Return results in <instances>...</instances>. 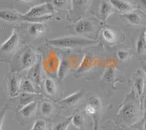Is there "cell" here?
<instances>
[{
  "label": "cell",
  "mask_w": 146,
  "mask_h": 130,
  "mask_svg": "<svg viewBox=\"0 0 146 130\" xmlns=\"http://www.w3.org/2000/svg\"><path fill=\"white\" fill-rule=\"evenodd\" d=\"M54 10L55 7L53 4L43 3L36 5L27 11L25 14H23V21L26 19L43 18L48 15H52Z\"/></svg>",
  "instance_id": "277c9868"
},
{
  "label": "cell",
  "mask_w": 146,
  "mask_h": 130,
  "mask_svg": "<svg viewBox=\"0 0 146 130\" xmlns=\"http://www.w3.org/2000/svg\"><path fill=\"white\" fill-rule=\"evenodd\" d=\"M123 16L124 17L126 20L130 24L134 26H139L141 23V17L139 15V13L135 11L130 12L128 13L123 14Z\"/></svg>",
  "instance_id": "d6986e66"
},
{
  "label": "cell",
  "mask_w": 146,
  "mask_h": 130,
  "mask_svg": "<svg viewBox=\"0 0 146 130\" xmlns=\"http://www.w3.org/2000/svg\"><path fill=\"white\" fill-rule=\"evenodd\" d=\"M143 116L140 99L136 92L131 90L123 100L118 113L114 116L115 123L129 127L136 123Z\"/></svg>",
  "instance_id": "6da1fadb"
},
{
  "label": "cell",
  "mask_w": 146,
  "mask_h": 130,
  "mask_svg": "<svg viewBox=\"0 0 146 130\" xmlns=\"http://www.w3.org/2000/svg\"><path fill=\"white\" fill-rule=\"evenodd\" d=\"M49 45L60 49H77L91 47L97 44V40L75 36H65L47 41Z\"/></svg>",
  "instance_id": "7a4b0ae2"
},
{
  "label": "cell",
  "mask_w": 146,
  "mask_h": 130,
  "mask_svg": "<svg viewBox=\"0 0 146 130\" xmlns=\"http://www.w3.org/2000/svg\"><path fill=\"white\" fill-rule=\"evenodd\" d=\"M143 118H144V119H143L142 129H143V130H146V117H143Z\"/></svg>",
  "instance_id": "e575fe53"
},
{
  "label": "cell",
  "mask_w": 146,
  "mask_h": 130,
  "mask_svg": "<svg viewBox=\"0 0 146 130\" xmlns=\"http://www.w3.org/2000/svg\"><path fill=\"white\" fill-rule=\"evenodd\" d=\"M21 92L29 94H36V88L32 80L26 79L21 83Z\"/></svg>",
  "instance_id": "7402d4cb"
},
{
  "label": "cell",
  "mask_w": 146,
  "mask_h": 130,
  "mask_svg": "<svg viewBox=\"0 0 146 130\" xmlns=\"http://www.w3.org/2000/svg\"><path fill=\"white\" fill-rule=\"evenodd\" d=\"M140 99V103H141V107L142 110L144 113L146 110V89L145 88L144 92H143V94L141 95V97H139Z\"/></svg>",
  "instance_id": "836d02e7"
},
{
  "label": "cell",
  "mask_w": 146,
  "mask_h": 130,
  "mask_svg": "<svg viewBox=\"0 0 146 130\" xmlns=\"http://www.w3.org/2000/svg\"><path fill=\"white\" fill-rule=\"evenodd\" d=\"M136 50L138 54H143L146 51V41L145 38V30L140 34L136 44Z\"/></svg>",
  "instance_id": "44dd1931"
},
{
  "label": "cell",
  "mask_w": 146,
  "mask_h": 130,
  "mask_svg": "<svg viewBox=\"0 0 146 130\" xmlns=\"http://www.w3.org/2000/svg\"><path fill=\"white\" fill-rule=\"evenodd\" d=\"M70 58H63L62 62H60L59 66L58 68V77L60 80H62L66 75V72H68V70L70 69Z\"/></svg>",
  "instance_id": "ac0fdd59"
},
{
  "label": "cell",
  "mask_w": 146,
  "mask_h": 130,
  "mask_svg": "<svg viewBox=\"0 0 146 130\" xmlns=\"http://www.w3.org/2000/svg\"><path fill=\"white\" fill-rule=\"evenodd\" d=\"M117 56L120 61L123 62V61L127 60L129 57V53L126 50H119L117 52Z\"/></svg>",
  "instance_id": "1f68e13d"
},
{
  "label": "cell",
  "mask_w": 146,
  "mask_h": 130,
  "mask_svg": "<svg viewBox=\"0 0 146 130\" xmlns=\"http://www.w3.org/2000/svg\"><path fill=\"white\" fill-rule=\"evenodd\" d=\"M0 18L5 22H17L23 21V14L9 10H2L0 12Z\"/></svg>",
  "instance_id": "9c48e42d"
},
{
  "label": "cell",
  "mask_w": 146,
  "mask_h": 130,
  "mask_svg": "<svg viewBox=\"0 0 146 130\" xmlns=\"http://www.w3.org/2000/svg\"><path fill=\"white\" fill-rule=\"evenodd\" d=\"M37 106H38V102L36 101H34L18 110V114L23 119H31L36 113Z\"/></svg>",
  "instance_id": "8fae6325"
},
{
  "label": "cell",
  "mask_w": 146,
  "mask_h": 130,
  "mask_svg": "<svg viewBox=\"0 0 146 130\" xmlns=\"http://www.w3.org/2000/svg\"><path fill=\"white\" fill-rule=\"evenodd\" d=\"M44 86H45V92L48 95L54 96L56 94V84L53 79L50 78H48L45 79Z\"/></svg>",
  "instance_id": "ffe728a7"
},
{
  "label": "cell",
  "mask_w": 146,
  "mask_h": 130,
  "mask_svg": "<svg viewBox=\"0 0 146 130\" xmlns=\"http://www.w3.org/2000/svg\"><path fill=\"white\" fill-rule=\"evenodd\" d=\"M135 88L137 94L139 97H141L145 88V81L143 77H137L135 80Z\"/></svg>",
  "instance_id": "603a6c76"
},
{
  "label": "cell",
  "mask_w": 146,
  "mask_h": 130,
  "mask_svg": "<svg viewBox=\"0 0 146 130\" xmlns=\"http://www.w3.org/2000/svg\"><path fill=\"white\" fill-rule=\"evenodd\" d=\"M144 61H145V62H146V56H145V58H144Z\"/></svg>",
  "instance_id": "b9f144b4"
},
{
  "label": "cell",
  "mask_w": 146,
  "mask_h": 130,
  "mask_svg": "<svg viewBox=\"0 0 146 130\" xmlns=\"http://www.w3.org/2000/svg\"><path fill=\"white\" fill-rule=\"evenodd\" d=\"M32 77L33 80L36 84H40V81H41V69H40L39 64L36 65L34 69L33 72H32Z\"/></svg>",
  "instance_id": "f546056e"
},
{
  "label": "cell",
  "mask_w": 146,
  "mask_h": 130,
  "mask_svg": "<svg viewBox=\"0 0 146 130\" xmlns=\"http://www.w3.org/2000/svg\"><path fill=\"white\" fill-rule=\"evenodd\" d=\"M108 1L113 5V7L115 10L124 14L134 11L135 9L134 6L126 0H108Z\"/></svg>",
  "instance_id": "30bf717a"
},
{
  "label": "cell",
  "mask_w": 146,
  "mask_h": 130,
  "mask_svg": "<svg viewBox=\"0 0 146 130\" xmlns=\"http://www.w3.org/2000/svg\"><path fill=\"white\" fill-rule=\"evenodd\" d=\"M83 97H84V92L83 91H78V92H75V93L64 97V99L60 100L58 102L60 104H63L66 106H69V107H72L76 105L78 102H80V100L83 99Z\"/></svg>",
  "instance_id": "7c38bea8"
},
{
  "label": "cell",
  "mask_w": 146,
  "mask_h": 130,
  "mask_svg": "<svg viewBox=\"0 0 146 130\" xmlns=\"http://www.w3.org/2000/svg\"><path fill=\"white\" fill-rule=\"evenodd\" d=\"M114 7L108 1H104L100 5V16L103 21H105L109 16L114 12Z\"/></svg>",
  "instance_id": "4fadbf2b"
},
{
  "label": "cell",
  "mask_w": 146,
  "mask_h": 130,
  "mask_svg": "<svg viewBox=\"0 0 146 130\" xmlns=\"http://www.w3.org/2000/svg\"><path fill=\"white\" fill-rule=\"evenodd\" d=\"M101 99L96 96H91L88 100V103L86 104L84 108L85 113L91 117L93 120L94 127L95 129L98 128L99 121H100V114L102 110Z\"/></svg>",
  "instance_id": "3957f363"
},
{
  "label": "cell",
  "mask_w": 146,
  "mask_h": 130,
  "mask_svg": "<svg viewBox=\"0 0 146 130\" xmlns=\"http://www.w3.org/2000/svg\"><path fill=\"white\" fill-rule=\"evenodd\" d=\"M115 77H116V70H115V68L113 66H109V67H107L105 72L103 74L102 79L105 80V81L106 82L107 84H110L113 87H114L113 84H115Z\"/></svg>",
  "instance_id": "9a60e30c"
},
{
  "label": "cell",
  "mask_w": 146,
  "mask_h": 130,
  "mask_svg": "<svg viewBox=\"0 0 146 130\" xmlns=\"http://www.w3.org/2000/svg\"><path fill=\"white\" fill-rule=\"evenodd\" d=\"M143 117H146V110L143 113Z\"/></svg>",
  "instance_id": "f35d334b"
},
{
  "label": "cell",
  "mask_w": 146,
  "mask_h": 130,
  "mask_svg": "<svg viewBox=\"0 0 146 130\" xmlns=\"http://www.w3.org/2000/svg\"><path fill=\"white\" fill-rule=\"evenodd\" d=\"M124 130H132V129H129V128H126V129H124Z\"/></svg>",
  "instance_id": "60d3db41"
},
{
  "label": "cell",
  "mask_w": 146,
  "mask_h": 130,
  "mask_svg": "<svg viewBox=\"0 0 146 130\" xmlns=\"http://www.w3.org/2000/svg\"><path fill=\"white\" fill-rule=\"evenodd\" d=\"M31 130H47V122L43 119H38L35 121Z\"/></svg>",
  "instance_id": "83f0119b"
},
{
  "label": "cell",
  "mask_w": 146,
  "mask_h": 130,
  "mask_svg": "<svg viewBox=\"0 0 146 130\" xmlns=\"http://www.w3.org/2000/svg\"><path fill=\"white\" fill-rule=\"evenodd\" d=\"M55 107L53 104L49 101L42 102L40 106V112L41 115L44 117H50L53 115Z\"/></svg>",
  "instance_id": "e0dca14e"
},
{
  "label": "cell",
  "mask_w": 146,
  "mask_h": 130,
  "mask_svg": "<svg viewBox=\"0 0 146 130\" xmlns=\"http://www.w3.org/2000/svg\"><path fill=\"white\" fill-rule=\"evenodd\" d=\"M69 0H53V5L55 8L62 9L65 7Z\"/></svg>",
  "instance_id": "d6a6232c"
},
{
  "label": "cell",
  "mask_w": 146,
  "mask_h": 130,
  "mask_svg": "<svg viewBox=\"0 0 146 130\" xmlns=\"http://www.w3.org/2000/svg\"><path fill=\"white\" fill-rule=\"evenodd\" d=\"M37 60V56L36 52L32 48H27L24 50L21 58V64L22 70H25L32 68L36 64Z\"/></svg>",
  "instance_id": "5b68a950"
},
{
  "label": "cell",
  "mask_w": 146,
  "mask_h": 130,
  "mask_svg": "<svg viewBox=\"0 0 146 130\" xmlns=\"http://www.w3.org/2000/svg\"><path fill=\"white\" fill-rule=\"evenodd\" d=\"M95 26L92 22L88 19H82L77 22L75 25V31L78 34H84L93 32Z\"/></svg>",
  "instance_id": "ba28073f"
},
{
  "label": "cell",
  "mask_w": 146,
  "mask_h": 130,
  "mask_svg": "<svg viewBox=\"0 0 146 130\" xmlns=\"http://www.w3.org/2000/svg\"><path fill=\"white\" fill-rule=\"evenodd\" d=\"M102 35L104 40H106L108 42H114L116 41V34L115 33L113 30H112L111 29L105 28L103 29L102 32Z\"/></svg>",
  "instance_id": "cb8c5ba5"
},
{
  "label": "cell",
  "mask_w": 146,
  "mask_h": 130,
  "mask_svg": "<svg viewBox=\"0 0 146 130\" xmlns=\"http://www.w3.org/2000/svg\"><path fill=\"white\" fill-rule=\"evenodd\" d=\"M145 41H146V29H145Z\"/></svg>",
  "instance_id": "ab89813d"
},
{
  "label": "cell",
  "mask_w": 146,
  "mask_h": 130,
  "mask_svg": "<svg viewBox=\"0 0 146 130\" xmlns=\"http://www.w3.org/2000/svg\"><path fill=\"white\" fill-rule=\"evenodd\" d=\"M57 58H56L55 56H50V58L48 59V63L46 64V66H47V68L49 70H54L55 67H56L57 69L58 68V62L56 60Z\"/></svg>",
  "instance_id": "4dcf8cb0"
},
{
  "label": "cell",
  "mask_w": 146,
  "mask_h": 130,
  "mask_svg": "<svg viewBox=\"0 0 146 130\" xmlns=\"http://www.w3.org/2000/svg\"><path fill=\"white\" fill-rule=\"evenodd\" d=\"M84 118L83 115L80 113H76L72 115V124L78 129H82L84 125Z\"/></svg>",
  "instance_id": "484cf974"
},
{
  "label": "cell",
  "mask_w": 146,
  "mask_h": 130,
  "mask_svg": "<svg viewBox=\"0 0 146 130\" xmlns=\"http://www.w3.org/2000/svg\"><path fill=\"white\" fill-rule=\"evenodd\" d=\"M142 69H143V72H144L145 75L146 76V65H143V67H142Z\"/></svg>",
  "instance_id": "8d00e7d4"
},
{
  "label": "cell",
  "mask_w": 146,
  "mask_h": 130,
  "mask_svg": "<svg viewBox=\"0 0 146 130\" xmlns=\"http://www.w3.org/2000/svg\"><path fill=\"white\" fill-rule=\"evenodd\" d=\"M18 111L31 102L36 101V94H29L23 92L18 98Z\"/></svg>",
  "instance_id": "5bb4252c"
},
{
  "label": "cell",
  "mask_w": 146,
  "mask_h": 130,
  "mask_svg": "<svg viewBox=\"0 0 146 130\" xmlns=\"http://www.w3.org/2000/svg\"><path fill=\"white\" fill-rule=\"evenodd\" d=\"M72 5L74 9H84L87 7L90 2V0H71Z\"/></svg>",
  "instance_id": "f1b7e54d"
},
{
  "label": "cell",
  "mask_w": 146,
  "mask_h": 130,
  "mask_svg": "<svg viewBox=\"0 0 146 130\" xmlns=\"http://www.w3.org/2000/svg\"><path fill=\"white\" fill-rule=\"evenodd\" d=\"M21 83L16 74H12L8 80V94L12 98H15L20 94Z\"/></svg>",
  "instance_id": "52a82bcc"
},
{
  "label": "cell",
  "mask_w": 146,
  "mask_h": 130,
  "mask_svg": "<svg viewBox=\"0 0 146 130\" xmlns=\"http://www.w3.org/2000/svg\"><path fill=\"white\" fill-rule=\"evenodd\" d=\"M141 5L143 9L146 11V0H141Z\"/></svg>",
  "instance_id": "d590c367"
},
{
  "label": "cell",
  "mask_w": 146,
  "mask_h": 130,
  "mask_svg": "<svg viewBox=\"0 0 146 130\" xmlns=\"http://www.w3.org/2000/svg\"><path fill=\"white\" fill-rule=\"evenodd\" d=\"M20 1H21V2H27V3H29V2H34L35 0H20Z\"/></svg>",
  "instance_id": "74e56055"
},
{
  "label": "cell",
  "mask_w": 146,
  "mask_h": 130,
  "mask_svg": "<svg viewBox=\"0 0 146 130\" xmlns=\"http://www.w3.org/2000/svg\"><path fill=\"white\" fill-rule=\"evenodd\" d=\"M19 44V37H18L17 31L13 29L10 37L7 38V40L2 44L0 50L2 53H11L13 52Z\"/></svg>",
  "instance_id": "8992f818"
},
{
  "label": "cell",
  "mask_w": 146,
  "mask_h": 130,
  "mask_svg": "<svg viewBox=\"0 0 146 130\" xmlns=\"http://www.w3.org/2000/svg\"><path fill=\"white\" fill-rule=\"evenodd\" d=\"M94 62V58L91 56H86L83 58V62L80 64V67L78 68V72H85V70H87V69L90 68L91 65L93 64Z\"/></svg>",
  "instance_id": "d4e9b609"
},
{
  "label": "cell",
  "mask_w": 146,
  "mask_h": 130,
  "mask_svg": "<svg viewBox=\"0 0 146 130\" xmlns=\"http://www.w3.org/2000/svg\"><path fill=\"white\" fill-rule=\"evenodd\" d=\"M72 115L58 121L55 124L53 130H67L70 123H72Z\"/></svg>",
  "instance_id": "4316f807"
},
{
  "label": "cell",
  "mask_w": 146,
  "mask_h": 130,
  "mask_svg": "<svg viewBox=\"0 0 146 130\" xmlns=\"http://www.w3.org/2000/svg\"><path fill=\"white\" fill-rule=\"evenodd\" d=\"M45 27L43 23H32L28 28L29 34L32 37H38L45 32Z\"/></svg>",
  "instance_id": "2e32d148"
}]
</instances>
